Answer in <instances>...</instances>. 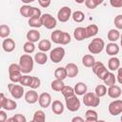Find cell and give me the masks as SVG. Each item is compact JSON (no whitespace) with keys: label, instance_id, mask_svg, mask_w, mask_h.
Instances as JSON below:
<instances>
[{"label":"cell","instance_id":"cell-1","mask_svg":"<svg viewBox=\"0 0 122 122\" xmlns=\"http://www.w3.org/2000/svg\"><path fill=\"white\" fill-rule=\"evenodd\" d=\"M33 64H34V58H32L29 53L22 54L19 58V65H20L22 73L24 74H28L32 71Z\"/></svg>","mask_w":122,"mask_h":122},{"label":"cell","instance_id":"cell-2","mask_svg":"<svg viewBox=\"0 0 122 122\" xmlns=\"http://www.w3.org/2000/svg\"><path fill=\"white\" fill-rule=\"evenodd\" d=\"M105 46H106L105 42L102 38H93L90 42L88 46V50L92 54H98L104 50Z\"/></svg>","mask_w":122,"mask_h":122},{"label":"cell","instance_id":"cell-3","mask_svg":"<svg viewBox=\"0 0 122 122\" xmlns=\"http://www.w3.org/2000/svg\"><path fill=\"white\" fill-rule=\"evenodd\" d=\"M83 103L87 107H98L100 104V97L95 92H86L83 95Z\"/></svg>","mask_w":122,"mask_h":122},{"label":"cell","instance_id":"cell-4","mask_svg":"<svg viewBox=\"0 0 122 122\" xmlns=\"http://www.w3.org/2000/svg\"><path fill=\"white\" fill-rule=\"evenodd\" d=\"M65 103H66V108L72 112H77L80 109V105H81L80 100L78 99L76 94H73L69 97H65Z\"/></svg>","mask_w":122,"mask_h":122},{"label":"cell","instance_id":"cell-5","mask_svg":"<svg viewBox=\"0 0 122 122\" xmlns=\"http://www.w3.org/2000/svg\"><path fill=\"white\" fill-rule=\"evenodd\" d=\"M8 90L10 93V95L14 98V99H20L23 97V95L25 94V91H24V86L17 85V84H13L10 83L8 85Z\"/></svg>","mask_w":122,"mask_h":122},{"label":"cell","instance_id":"cell-6","mask_svg":"<svg viewBox=\"0 0 122 122\" xmlns=\"http://www.w3.org/2000/svg\"><path fill=\"white\" fill-rule=\"evenodd\" d=\"M66 51L62 47H56L50 52V59L52 61V63H59L63 60L65 57Z\"/></svg>","mask_w":122,"mask_h":122},{"label":"cell","instance_id":"cell-7","mask_svg":"<svg viewBox=\"0 0 122 122\" xmlns=\"http://www.w3.org/2000/svg\"><path fill=\"white\" fill-rule=\"evenodd\" d=\"M43 26L48 30H53L57 25V20L50 13H44L41 16Z\"/></svg>","mask_w":122,"mask_h":122},{"label":"cell","instance_id":"cell-8","mask_svg":"<svg viewBox=\"0 0 122 122\" xmlns=\"http://www.w3.org/2000/svg\"><path fill=\"white\" fill-rule=\"evenodd\" d=\"M108 111L110 114L116 116L120 113H122V100L121 99H116L112 101L109 106H108Z\"/></svg>","mask_w":122,"mask_h":122},{"label":"cell","instance_id":"cell-9","mask_svg":"<svg viewBox=\"0 0 122 122\" xmlns=\"http://www.w3.org/2000/svg\"><path fill=\"white\" fill-rule=\"evenodd\" d=\"M71 14H72V12H71V8L64 6L57 12V20L60 21L61 23H65V22L69 21V19L71 17Z\"/></svg>","mask_w":122,"mask_h":122},{"label":"cell","instance_id":"cell-10","mask_svg":"<svg viewBox=\"0 0 122 122\" xmlns=\"http://www.w3.org/2000/svg\"><path fill=\"white\" fill-rule=\"evenodd\" d=\"M38 103H39V106L43 109H47L48 107H50V105H51V94L48 92H42L41 94H39Z\"/></svg>","mask_w":122,"mask_h":122},{"label":"cell","instance_id":"cell-11","mask_svg":"<svg viewBox=\"0 0 122 122\" xmlns=\"http://www.w3.org/2000/svg\"><path fill=\"white\" fill-rule=\"evenodd\" d=\"M24 98H25V101L29 104H34L38 101V98H39V95L37 93V92H35L33 89L28 91L25 92L24 94Z\"/></svg>","mask_w":122,"mask_h":122},{"label":"cell","instance_id":"cell-12","mask_svg":"<svg viewBox=\"0 0 122 122\" xmlns=\"http://www.w3.org/2000/svg\"><path fill=\"white\" fill-rule=\"evenodd\" d=\"M107 93L108 95L111 97V98H113V99H117L121 96L122 94V91H121V88L117 85H112V86H110L107 90Z\"/></svg>","mask_w":122,"mask_h":122},{"label":"cell","instance_id":"cell-13","mask_svg":"<svg viewBox=\"0 0 122 122\" xmlns=\"http://www.w3.org/2000/svg\"><path fill=\"white\" fill-rule=\"evenodd\" d=\"M2 49L6 52H11L15 49V42L11 38H5L2 42Z\"/></svg>","mask_w":122,"mask_h":122},{"label":"cell","instance_id":"cell-14","mask_svg":"<svg viewBox=\"0 0 122 122\" xmlns=\"http://www.w3.org/2000/svg\"><path fill=\"white\" fill-rule=\"evenodd\" d=\"M73 37L76 41H83L87 38L86 29L83 27H77L73 30Z\"/></svg>","mask_w":122,"mask_h":122},{"label":"cell","instance_id":"cell-15","mask_svg":"<svg viewBox=\"0 0 122 122\" xmlns=\"http://www.w3.org/2000/svg\"><path fill=\"white\" fill-rule=\"evenodd\" d=\"M105 50H106L107 54L111 56H115L119 52V46L115 42H110L107 44Z\"/></svg>","mask_w":122,"mask_h":122},{"label":"cell","instance_id":"cell-16","mask_svg":"<svg viewBox=\"0 0 122 122\" xmlns=\"http://www.w3.org/2000/svg\"><path fill=\"white\" fill-rule=\"evenodd\" d=\"M66 70L68 72V77H70V78H73V77L77 76V74L79 72V69H78L77 65L74 63H68L66 65Z\"/></svg>","mask_w":122,"mask_h":122},{"label":"cell","instance_id":"cell-17","mask_svg":"<svg viewBox=\"0 0 122 122\" xmlns=\"http://www.w3.org/2000/svg\"><path fill=\"white\" fill-rule=\"evenodd\" d=\"M64 105L61 101L59 100H54L51 102V111L54 114H62L64 112Z\"/></svg>","mask_w":122,"mask_h":122},{"label":"cell","instance_id":"cell-18","mask_svg":"<svg viewBox=\"0 0 122 122\" xmlns=\"http://www.w3.org/2000/svg\"><path fill=\"white\" fill-rule=\"evenodd\" d=\"M120 68V60L115 56H112L108 61V69L111 71H117Z\"/></svg>","mask_w":122,"mask_h":122},{"label":"cell","instance_id":"cell-19","mask_svg":"<svg viewBox=\"0 0 122 122\" xmlns=\"http://www.w3.org/2000/svg\"><path fill=\"white\" fill-rule=\"evenodd\" d=\"M26 37H27V40L28 41H30V42H38V40L40 39V32L35 30V29H32L30 30H29L26 34Z\"/></svg>","mask_w":122,"mask_h":122},{"label":"cell","instance_id":"cell-20","mask_svg":"<svg viewBox=\"0 0 122 122\" xmlns=\"http://www.w3.org/2000/svg\"><path fill=\"white\" fill-rule=\"evenodd\" d=\"M16 108H17V103L14 100L7 98V97H6L3 105L1 106V109H4L5 111H13Z\"/></svg>","mask_w":122,"mask_h":122},{"label":"cell","instance_id":"cell-21","mask_svg":"<svg viewBox=\"0 0 122 122\" xmlns=\"http://www.w3.org/2000/svg\"><path fill=\"white\" fill-rule=\"evenodd\" d=\"M86 34H87V38H90V37H94L97 33H98V26L95 25V24H91L89 26H87L86 28Z\"/></svg>","mask_w":122,"mask_h":122},{"label":"cell","instance_id":"cell-22","mask_svg":"<svg viewBox=\"0 0 122 122\" xmlns=\"http://www.w3.org/2000/svg\"><path fill=\"white\" fill-rule=\"evenodd\" d=\"M73 89H74V92L76 95H84L88 91V87L84 82L76 83V85L74 86Z\"/></svg>","mask_w":122,"mask_h":122},{"label":"cell","instance_id":"cell-23","mask_svg":"<svg viewBox=\"0 0 122 122\" xmlns=\"http://www.w3.org/2000/svg\"><path fill=\"white\" fill-rule=\"evenodd\" d=\"M34 61L39 65H45L48 61V56L44 51H38L34 55Z\"/></svg>","mask_w":122,"mask_h":122},{"label":"cell","instance_id":"cell-24","mask_svg":"<svg viewBox=\"0 0 122 122\" xmlns=\"http://www.w3.org/2000/svg\"><path fill=\"white\" fill-rule=\"evenodd\" d=\"M85 120L89 122H95L98 120V114L97 112L94 110H88L85 112Z\"/></svg>","mask_w":122,"mask_h":122},{"label":"cell","instance_id":"cell-25","mask_svg":"<svg viewBox=\"0 0 122 122\" xmlns=\"http://www.w3.org/2000/svg\"><path fill=\"white\" fill-rule=\"evenodd\" d=\"M38 49L41 51L47 52V51H51V42L48 39H42L38 43Z\"/></svg>","mask_w":122,"mask_h":122},{"label":"cell","instance_id":"cell-26","mask_svg":"<svg viewBox=\"0 0 122 122\" xmlns=\"http://www.w3.org/2000/svg\"><path fill=\"white\" fill-rule=\"evenodd\" d=\"M120 35L121 34H120V32L117 29H112L108 31L107 37H108V40L110 42H115L120 38Z\"/></svg>","mask_w":122,"mask_h":122},{"label":"cell","instance_id":"cell-27","mask_svg":"<svg viewBox=\"0 0 122 122\" xmlns=\"http://www.w3.org/2000/svg\"><path fill=\"white\" fill-rule=\"evenodd\" d=\"M54 76L57 79H61V80L66 79L68 77V72H67L66 67H58L54 71Z\"/></svg>","mask_w":122,"mask_h":122},{"label":"cell","instance_id":"cell-28","mask_svg":"<svg viewBox=\"0 0 122 122\" xmlns=\"http://www.w3.org/2000/svg\"><path fill=\"white\" fill-rule=\"evenodd\" d=\"M94 62H95V59L92 54H85L82 57V64L86 68H92Z\"/></svg>","mask_w":122,"mask_h":122},{"label":"cell","instance_id":"cell-29","mask_svg":"<svg viewBox=\"0 0 122 122\" xmlns=\"http://www.w3.org/2000/svg\"><path fill=\"white\" fill-rule=\"evenodd\" d=\"M28 24H29L30 27L34 28V29H37V28H40V27L43 26L41 17H38V16H34V17H30V18H29Z\"/></svg>","mask_w":122,"mask_h":122},{"label":"cell","instance_id":"cell-30","mask_svg":"<svg viewBox=\"0 0 122 122\" xmlns=\"http://www.w3.org/2000/svg\"><path fill=\"white\" fill-rule=\"evenodd\" d=\"M63 81H64V80L55 78V79H54L53 81H51V90H53V91H55V92H61L62 89H63L64 86H65V84H64Z\"/></svg>","mask_w":122,"mask_h":122},{"label":"cell","instance_id":"cell-31","mask_svg":"<svg viewBox=\"0 0 122 122\" xmlns=\"http://www.w3.org/2000/svg\"><path fill=\"white\" fill-rule=\"evenodd\" d=\"M62 35H63V31L61 30H56L51 33V39L53 43L60 44L61 39H62Z\"/></svg>","mask_w":122,"mask_h":122},{"label":"cell","instance_id":"cell-32","mask_svg":"<svg viewBox=\"0 0 122 122\" xmlns=\"http://www.w3.org/2000/svg\"><path fill=\"white\" fill-rule=\"evenodd\" d=\"M71 18L74 22L76 23H81L85 20V14L83 11L81 10H75L74 12H72L71 14Z\"/></svg>","mask_w":122,"mask_h":122},{"label":"cell","instance_id":"cell-33","mask_svg":"<svg viewBox=\"0 0 122 122\" xmlns=\"http://www.w3.org/2000/svg\"><path fill=\"white\" fill-rule=\"evenodd\" d=\"M103 82H104V84H105L106 86H108V87L114 85V84H115V82H116V77H115L114 73H113V72H112V71H110V72L108 73L107 77L103 80Z\"/></svg>","mask_w":122,"mask_h":122},{"label":"cell","instance_id":"cell-34","mask_svg":"<svg viewBox=\"0 0 122 122\" xmlns=\"http://www.w3.org/2000/svg\"><path fill=\"white\" fill-rule=\"evenodd\" d=\"M46 120V114L42 110H38L34 112L32 121L33 122H44Z\"/></svg>","mask_w":122,"mask_h":122},{"label":"cell","instance_id":"cell-35","mask_svg":"<svg viewBox=\"0 0 122 122\" xmlns=\"http://www.w3.org/2000/svg\"><path fill=\"white\" fill-rule=\"evenodd\" d=\"M94 92L97 96L99 97H103L106 95L107 93V87L105 84H100V85H97L94 89Z\"/></svg>","mask_w":122,"mask_h":122},{"label":"cell","instance_id":"cell-36","mask_svg":"<svg viewBox=\"0 0 122 122\" xmlns=\"http://www.w3.org/2000/svg\"><path fill=\"white\" fill-rule=\"evenodd\" d=\"M30 9H31V6H30L29 4H26V5H23V6L20 8L19 12H20V14H21L23 17L30 18Z\"/></svg>","mask_w":122,"mask_h":122},{"label":"cell","instance_id":"cell-37","mask_svg":"<svg viewBox=\"0 0 122 122\" xmlns=\"http://www.w3.org/2000/svg\"><path fill=\"white\" fill-rule=\"evenodd\" d=\"M17 73H22L21 68L19 64H15L12 63L9 66V75H12V74H17Z\"/></svg>","mask_w":122,"mask_h":122},{"label":"cell","instance_id":"cell-38","mask_svg":"<svg viewBox=\"0 0 122 122\" xmlns=\"http://www.w3.org/2000/svg\"><path fill=\"white\" fill-rule=\"evenodd\" d=\"M10 33V29L8 25L2 24L0 25V37L1 38H7Z\"/></svg>","mask_w":122,"mask_h":122},{"label":"cell","instance_id":"cell-39","mask_svg":"<svg viewBox=\"0 0 122 122\" xmlns=\"http://www.w3.org/2000/svg\"><path fill=\"white\" fill-rule=\"evenodd\" d=\"M23 50L26 53H32L35 51V45L33 42L27 41L23 46Z\"/></svg>","mask_w":122,"mask_h":122},{"label":"cell","instance_id":"cell-40","mask_svg":"<svg viewBox=\"0 0 122 122\" xmlns=\"http://www.w3.org/2000/svg\"><path fill=\"white\" fill-rule=\"evenodd\" d=\"M61 93L63 94L64 97H69V96H71V95L75 94L74 89H73L72 87H71V86H66V85H65L64 88L62 89Z\"/></svg>","mask_w":122,"mask_h":122},{"label":"cell","instance_id":"cell-41","mask_svg":"<svg viewBox=\"0 0 122 122\" xmlns=\"http://www.w3.org/2000/svg\"><path fill=\"white\" fill-rule=\"evenodd\" d=\"M109 72H110V71H109V69H107L105 66H103L101 69H99V70L97 71V72L95 73V75H96L99 79L104 80V79L107 77V75H108Z\"/></svg>","mask_w":122,"mask_h":122},{"label":"cell","instance_id":"cell-42","mask_svg":"<svg viewBox=\"0 0 122 122\" xmlns=\"http://www.w3.org/2000/svg\"><path fill=\"white\" fill-rule=\"evenodd\" d=\"M7 121L8 122H26L27 121V118L25 117V115H23L21 113H16L12 117L8 118Z\"/></svg>","mask_w":122,"mask_h":122},{"label":"cell","instance_id":"cell-43","mask_svg":"<svg viewBox=\"0 0 122 122\" xmlns=\"http://www.w3.org/2000/svg\"><path fill=\"white\" fill-rule=\"evenodd\" d=\"M31 80H32V76H30L28 74H24V75H22L19 84H21L24 87H30V83H31Z\"/></svg>","mask_w":122,"mask_h":122},{"label":"cell","instance_id":"cell-44","mask_svg":"<svg viewBox=\"0 0 122 122\" xmlns=\"http://www.w3.org/2000/svg\"><path fill=\"white\" fill-rule=\"evenodd\" d=\"M40 85H41V80L37 76H32V80H31L30 88L35 90V89H38L40 87Z\"/></svg>","mask_w":122,"mask_h":122},{"label":"cell","instance_id":"cell-45","mask_svg":"<svg viewBox=\"0 0 122 122\" xmlns=\"http://www.w3.org/2000/svg\"><path fill=\"white\" fill-rule=\"evenodd\" d=\"M71 37L70 35L69 32H66V31H63V35H62V39H61V42H60V45H67L71 42Z\"/></svg>","mask_w":122,"mask_h":122},{"label":"cell","instance_id":"cell-46","mask_svg":"<svg viewBox=\"0 0 122 122\" xmlns=\"http://www.w3.org/2000/svg\"><path fill=\"white\" fill-rule=\"evenodd\" d=\"M98 2L97 0H85V6L90 9V10H93L98 6Z\"/></svg>","mask_w":122,"mask_h":122},{"label":"cell","instance_id":"cell-47","mask_svg":"<svg viewBox=\"0 0 122 122\" xmlns=\"http://www.w3.org/2000/svg\"><path fill=\"white\" fill-rule=\"evenodd\" d=\"M113 24L117 30H122V14L116 15L113 20Z\"/></svg>","mask_w":122,"mask_h":122},{"label":"cell","instance_id":"cell-48","mask_svg":"<svg viewBox=\"0 0 122 122\" xmlns=\"http://www.w3.org/2000/svg\"><path fill=\"white\" fill-rule=\"evenodd\" d=\"M34 16L41 17V16H42V13H41L40 9L35 8V7H31V9H30V17H34Z\"/></svg>","mask_w":122,"mask_h":122},{"label":"cell","instance_id":"cell-49","mask_svg":"<svg viewBox=\"0 0 122 122\" xmlns=\"http://www.w3.org/2000/svg\"><path fill=\"white\" fill-rule=\"evenodd\" d=\"M23 73H17V74H12V75H9V78L11 82L13 83H19L20 82V79L22 77Z\"/></svg>","mask_w":122,"mask_h":122},{"label":"cell","instance_id":"cell-50","mask_svg":"<svg viewBox=\"0 0 122 122\" xmlns=\"http://www.w3.org/2000/svg\"><path fill=\"white\" fill-rule=\"evenodd\" d=\"M103 66H105L102 62H99V61H95L94 62V64L92 65V71H93V73L95 74L96 72H97V71L99 70V69H101Z\"/></svg>","mask_w":122,"mask_h":122},{"label":"cell","instance_id":"cell-51","mask_svg":"<svg viewBox=\"0 0 122 122\" xmlns=\"http://www.w3.org/2000/svg\"><path fill=\"white\" fill-rule=\"evenodd\" d=\"M110 5L112 8H122V0H110Z\"/></svg>","mask_w":122,"mask_h":122},{"label":"cell","instance_id":"cell-52","mask_svg":"<svg viewBox=\"0 0 122 122\" xmlns=\"http://www.w3.org/2000/svg\"><path fill=\"white\" fill-rule=\"evenodd\" d=\"M38 3L42 8H48L51 5V0H38Z\"/></svg>","mask_w":122,"mask_h":122},{"label":"cell","instance_id":"cell-53","mask_svg":"<svg viewBox=\"0 0 122 122\" xmlns=\"http://www.w3.org/2000/svg\"><path fill=\"white\" fill-rule=\"evenodd\" d=\"M7 119H8L7 113H6V112L4 111V109H3V110L0 111V122H6Z\"/></svg>","mask_w":122,"mask_h":122},{"label":"cell","instance_id":"cell-54","mask_svg":"<svg viewBox=\"0 0 122 122\" xmlns=\"http://www.w3.org/2000/svg\"><path fill=\"white\" fill-rule=\"evenodd\" d=\"M116 80H117V81H118L120 84H122V67H121V68H119V69L117 70Z\"/></svg>","mask_w":122,"mask_h":122},{"label":"cell","instance_id":"cell-55","mask_svg":"<svg viewBox=\"0 0 122 122\" xmlns=\"http://www.w3.org/2000/svg\"><path fill=\"white\" fill-rule=\"evenodd\" d=\"M84 118H82V117H80V116H75V117H73L72 119H71V121L72 122H84Z\"/></svg>","mask_w":122,"mask_h":122},{"label":"cell","instance_id":"cell-56","mask_svg":"<svg viewBox=\"0 0 122 122\" xmlns=\"http://www.w3.org/2000/svg\"><path fill=\"white\" fill-rule=\"evenodd\" d=\"M23 3H25V4H30V3H32V2H34L35 0H21Z\"/></svg>","mask_w":122,"mask_h":122},{"label":"cell","instance_id":"cell-57","mask_svg":"<svg viewBox=\"0 0 122 122\" xmlns=\"http://www.w3.org/2000/svg\"><path fill=\"white\" fill-rule=\"evenodd\" d=\"M77 4H82V3H85V0H74Z\"/></svg>","mask_w":122,"mask_h":122},{"label":"cell","instance_id":"cell-58","mask_svg":"<svg viewBox=\"0 0 122 122\" xmlns=\"http://www.w3.org/2000/svg\"><path fill=\"white\" fill-rule=\"evenodd\" d=\"M97 2H98V4H99V5H101V4L104 2V0H97Z\"/></svg>","mask_w":122,"mask_h":122},{"label":"cell","instance_id":"cell-59","mask_svg":"<svg viewBox=\"0 0 122 122\" xmlns=\"http://www.w3.org/2000/svg\"><path fill=\"white\" fill-rule=\"evenodd\" d=\"M120 38H121V39H120V44H121V46H122V34L120 35Z\"/></svg>","mask_w":122,"mask_h":122},{"label":"cell","instance_id":"cell-60","mask_svg":"<svg viewBox=\"0 0 122 122\" xmlns=\"http://www.w3.org/2000/svg\"><path fill=\"white\" fill-rule=\"evenodd\" d=\"M120 119H121V121H122V115H121V118H120Z\"/></svg>","mask_w":122,"mask_h":122}]
</instances>
